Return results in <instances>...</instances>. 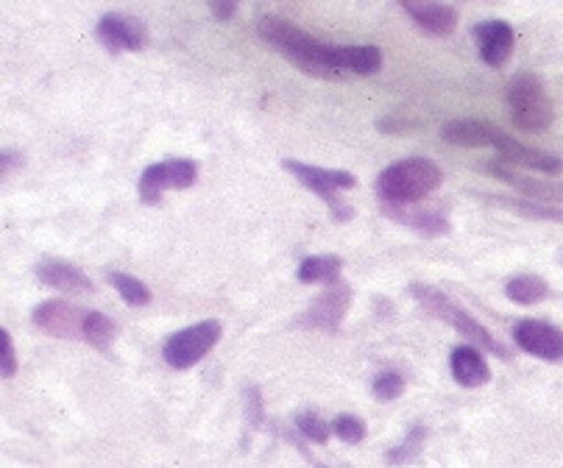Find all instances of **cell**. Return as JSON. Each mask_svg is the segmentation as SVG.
I'll return each mask as SVG.
<instances>
[{
    "label": "cell",
    "mask_w": 563,
    "mask_h": 468,
    "mask_svg": "<svg viewBox=\"0 0 563 468\" xmlns=\"http://www.w3.org/2000/svg\"><path fill=\"white\" fill-rule=\"evenodd\" d=\"M0 341H3V377L12 379L18 374V355H14V343L9 332H0Z\"/></svg>",
    "instance_id": "cell-30"
},
{
    "label": "cell",
    "mask_w": 563,
    "mask_h": 468,
    "mask_svg": "<svg viewBox=\"0 0 563 468\" xmlns=\"http://www.w3.org/2000/svg\"><path fill=\"white\" fill-rule=\"evenodd\" d=\"M210 12L216 14L221 23H227V20H232V14L238 12V7H234V3H210Z\"/></svg>",
    "instance_id": "cell-31"
},
{
    "label": "cell",
    "mask_w": 563,
    "mask_h": 468,
    "mask_svg": "<svg viewBox=\"0 0 563 468\" xmlns=\"http://www.w3.org/2000/svg\"><path fill=\"white\" fill-rule=\"evenodd\" d=\"M505 296H508L514 304H541V301L550 296V285L544 282L541 277H533V274H521V277L508 279L505 285Z\"/></svg>",
    "instance_id": "cell-20"
},
{
    "label": "cell",
    "mask_w": 563,
    "mask_h": 468,
    "mask_svg": "<svg viewBox=\"0 0 563 468\" xmlns=\"http://www.w3.org/2000/svg\"><path fill=\"white\" fill-rule=\"evenodd\" d=\"M479 43V56L488 67H503L514 54V29L505 20H486L474 29Z\"/></svg>",
    "instance_id": "cell-13"
},
{
    "label": "cell",
    "mask_w": 563,
    "mask_h": 468,
    "mask_svg": "<svg viewBox=\"0 0 563 468\" xmlns=\"http://www.w3.org/2000/svg\"><path fill=\"white\" fill-rule=\"evenodd\" d=\"M401 9L413 18V23L421 31L432 36H446L457 29V9L446 7V3H424V0H401Z\"/></svg>",
    "instance_id": "cell-14"
},
{
    "label": "cell",
    "mask_w": 563,
    "mask_h": 468,
    "mask_svg": "<svg viewBox=\"0 0 563 468\" xmlns=\"http://www.w3.org/2000/svg\"><path fill=\"white\" fill-rule=\"evenodd\" d=\"M444 181V174L432 159L424 156H410L385 168L377 179V196L385 204V210H405V207L416 204V201L427 199L430 192H435Z\"/></svg>",
    "instance_id": "cell-2"
},
{
    "label": "cell",
    "mask_w": 563,
    "mask_h": 468,
    "mask_svg": "<svg viewBox=\"0 0 563 468\" xmlns=\"http://www.w3.org/2000/svg\"><path fill=\"white\" fill-rule=\"evenodd\" d=\"M282 168L288 170L296 181H301L307 190L318 192V196L324 199V204L330 207L332 218H335L338 223H346L349 218L354 215L352 207H346L335 196L338 190H352V187H357V179H354L349 170L318 168V165H305V163H296V159H285V163H282Z\"/></svg>",
    "instance_id": "cell-5"
},
{
    "label": "cell",
    "mask_w": 563,
    "mask_h": 468,
    "mask_svg": "<svg viewBox=\"0 0 563 468\" xmlns=\"http://www.w3.org/2000/svg\"><path fill=\"white\" fill-rule=\"evenodd\" d=\"M444 140L452 145H461V148H497V140L503 137V129L494 126L488 121H452L444 126Z\"/></svg>",
    "instance_id": "cell-16"
},
{
    "label": "cell",
    "mask_w": 563,
    "mask_h": 468,
    "mask_svg": "<svg viewBox=\"0 0 563 468\" xmlns=\"http://www.w3.org/2000/svg\"><path fill=\"white\" fill-rule=\"evenodd\" d=\"M488 174L497 176L499 181H505V185L516 187L519 192H525L530 201H539V204H558V201H563V185H558V181H544V179H528V176L516 174L514 168H508V165L503 163H492L488 165Z\"/></svg>",
    "instance_id": "cell-15"
},
{
    "label": "cell",
    "mask_w": 563,
    "mask_h": 468,
    "mask_svg": "<svg viewBox=\"0 0 563 468\" xmlns=\"http://www.w3.org/2000/svg\"><path fill=\"white\" fill-rule=\"evenodd\" d=\"M109 285L120 293V299L126 301L129 307H145L151 304V290L148 285L134 279L132 274H123V270H109L107 274Z\"/></svg>",
    "instance_id": "cell-22"
},
{
    "label": "cell",
    "mask_w": 563,
    "mask_h": 468,
    "mask_svg": "<svg viewBox=\"0 0 563 468\" xmlns=\"http://www.w3.org/2000/svg\"><path fill=\"white\" fill-rule=\"evenodd\" d=\"M349 304H352V288L346 282H335L312 301L310 310L305 312L301 326L307 330H321V332H335L338 326L346 319Z\"/></svg>",
    "instance_id": "cell-10"
},
{
    "label": "cell",
    "mask_w": 563,
    "mask_h": 468,
    "mask_svg": "<svg viewBox=\"0 0 563 468\" xmlns=\"http://www.w3.org/2000/svg\"><path fill=\"white\" fill-rule=\"evenodd\" d=\"M0 163H3V176H7L9 170H12L18 163H23V159H18L14 151H3V154H0Z\"/></svg>",
    "instance_id": "cell-33"
},
{
    "label": "cell",
    "mask_w": 563,
    "mask_h": 468,
    "mask_svg": "<svg viewBox=\"0 0 563 468\" xmlns=\"http://www.w3.org/2000/svg\"><path fill=\"white\" fill-rule=\"evenodd\" d=\"M514 341L521 352L539 357V360L558 363L563 360V332L547 321H519L514 330Z\"/></svg>",
    "instance_id": "cell-11"
},
{
    "label": "cell",
    "mask_w": 563,
    "mask_h": 468,
    "mask_svg": "<svg viewBox=\"0 0 563 468\" xmlns=\"http://www.w3.org/2000/svg\"><path fill=\"white\" fill-rule=\"evenodd\" d=\"M249 399H252V402H249V408H252L254 424H260V421H263V402H260V390L257 388L249 390Z\"/></svg>",
    "instance_id": "cell-32"
},
{
    "label": "cell",
    "mask_w": 563,
    "mask_h": 468,
    "mask_svg": "<svg viewBox=\"0 0 563 468\" xmlns=\"http://www.w3.org/2000/svg\"><path fill=\"white\" fill-rule=\"evenodd\" d=\"M341 268L343 259L338 254H318V257L305 259L296 270V277H299L301 285H335L341 282Z\"/></svg>",
    "instance_id": "cell-19"
},
{
    "label": "cell",
    "mask_w": 563,
    "mask_h": 468,
    "mask_svg": "<svg viewBox=\"0 0 563 468\" xmlns=\"http://www.w3.org/2000/svg\"><path fill=\"white\" fill-rule=\"evenodd\" d=\"M221 335L223 330L218 321H201V324L187 326V330L176 332V335H170L165 341V363L170 368H176V371H187V368L198 366V363L210 355L212 348L218 346V341H221Z\"/></svg>",
    "instance_id": "cell-6"
},
{
    "label": "cell",
    "mask_w": 563,
    "mask_h": 468,
    "mask_svg": "<svg viewBox=\"0 0 563 468\" xmlns=\"http://www.w3.org/2000/svg\"><path fill=\"white\" fill-rule=\"evenodd\" d=\"M257 34L263 43L279 51L285 59L294 62L299 70L316 78H341L343 73V45L321 43L305 29L276 14H265L257 20Z\"/></svg>",
    "instance_id": "cell-1"
},
{
    "label": "cell",
    "mask_w": 563,
    "mask_h": 468,
    "mask_svg": "<svg viewBox=\"0 0 563 468\" xmlns=\"http://www.w3.org/2000/svg\"><path fill=\"white\" fill-rule=\"evenodd\" d=\"M343 70L374 76L383 70V51L377 45H343Z\"/></svg>",
    "instance_id": "cell-21"
},
{
    "label": "cell",
    "mask_w": 563,
    "mask_h": 468,
    "mask_svg": "<svg viewBox=\"0 0 563 468\" xmlns=\"http://www.w3.org/2000/svg\"><path fill=\"white\" fill-rule=\"evenodd\" d=\"M450 368L461 388H483L492 379V368H488L486 357L479 355V348L472 346V343L452 348Z\"/></svg>",
    "instance_id": "cell-17"
},
{
    "label": "cell",
    "mask_w": 563,
    "mask_h": 468,
    "mask_svg": "<svg viewBox=\"0 0 563 468\" xmlns=\"http://www.w3.org/2000/svg\"><path fill=\"white\" fill-rule=\"evenodd\" d=\"M85 341L90 343L92 348L98 352H109L114 341V324L98 310H87V321H85Z\"/></svg>",
    "instance_id": "cell-23"
},
{
    "label": "cell",
    "mask_w": 563,
    "mask_h": 468,
    "mask_svg": "<svg viewBox=\"0 0 563 468\" xmlns=\"http://www.w3.org/2000/svg\"><path fill=\"white\" fill-rule=\"evenodd\" d=\"M296 426H299V433L307 441H312V444H327L330 441L332 424H324L318 413H299L296 415Z\"/></svg>",
    "instance_id": "cell-27"
},
{
    "label": "cell",
    "mask_w": 563,
    "mask_h": 468,
    "mask_svg": "<svg viewBox=\"0 0 563 468\" xmlns=\"http://www.w3.org/2000/svg\"><path fill=\"white\" fill-rule=\"evenodd\" d=\"M497 151L505 163L521 165V168H530L536 170V174L558 176L563 170V163L555 154H544V151L528 148V145H521L519 140H514V134L508 132H503V137L497 140Z\"/></svg>",
    "instance_id": "cell-12"
},
{
    "label": "cell",
    "mask_w": 563,
    "mask_h": 468,
    "mask_svg": "<svg viewBox=\"0 0 563 468\" xmlns=\"http://www.w3.org/2000/svg\"><path fill=\"white\" fill-rule=\"evenodd\" d=\"M96 36L109 54H120V51H143L145 43H148V31H145L143 20L123 12L103 14V18L98 20Z\"/></svg>",
    "instance_id": "cell-8"
},
{
    "label": "cell",
    "mask_w": 563,
    "mask_h": 468,
    "mask_svg": "<svg viewBox=\"0 0 563 468\" xmlns=\"http://www.w3.org/2000/svg\"><path fill=\"white\" fill-rule=\"evenodd\" d=\"M388 215H394L399 223H408V226L419 229V232L424 234L450 232V221H446L441 212H413V215H410V212L399 210V212H388Z\"/></svg>",
    "instance_id": "cell-25"
},
{
    "label": "cell",
    "mask_w": 563,
    "mask_h": 468,
    "mask_svg": "<svg viewBox=\"0 0 563 468\" xmlns=\"http://www.w3.org/2000/svg\"><path fill=\"white\" fill-rule=\"evenodd\" d=\"M372 390L379 402H394V399H399L405 393V377L394 371H383L374 377Z\"/></svg>",
    "instance_id": "cell-29"
},
{
    "label": "cell",
    "mask_w": 563,
    "mask_h": 468,
    "mask_svg": "<svg viewBox=\"0 0 563 468\" xmlns=\"http://www.w3.org/2000/svg\"><path fill=\"white\" fill-rule=\"evenodd\" d=\"M36 277L48 288L65 290V293H92V282L85 270L70 263H59V259H45L36 265Z\"/></svg>",
    "instance_id": "cell-18"
},
{
    "label": "cell",
    "mask_w": 563,
    "mask_h": 468,
    "mask_svg": "<svg viewBox=\"0 0 563 468\" xmlns=\"http://www.w3.org/2000/svg\"><path fill=\"white\" fill-rule=\"evenodd\" d=\"M497 204H505L510 207V210L521 212V215L528 218H544V221H563V210L561 207H547V204H539V201H508V199H494Z\"/></svg>",
    "instance_id": "cell-28"
},
{
    "label": "cell",
    "mask_w": 563,
    "mask_h": 468,
    "mask_svg": "<svg viewBox=\"0 0 563 468\" xmlns=\"http://www.w3.org/2000/svg\"><path fill=\"white\" fill-rule=\"evenodd\" d=\"M198 179V165L192 159H165L151 168L143 170L140 176V201L148 207L159 204L165 190H187L196 185Z\"/></svg>",
    "instance_id": "cell-7"
},
{
    "label": "cell",
    "mask_w": 563,
    "mask_h": 468,
    "mask_svg": "<svg viewBox=\"0 0 563 468\" xmlns=\"http://www.w3.org/2000/svg\"><path fill=\"white\" fill-rule=\"evenodd\" d=\"M305 455H307V452H305ZM307 457H310V455H307ZM310 460H312V457H310ZM312 466H316V468H330V466H324V463H318V460H312Z\"/></svg>",
    "instance_id": "cell-34"
},
{
    "label": "cell",
    "mask_w": 563,
    "mask_h": 468,
    "mask_svg": "<svg viewBox=\"0 0 563 468\" xmlns=\"http://www.w3.org/2000/svg\"><path fill=\"white\" fill-rule=\"evenodd\" d=\"M410 296H413L416 301H419L421 307H424L430 315H435L438 321H444V324H450L452 330L461 332L463 337H466L472 346H479V348H486V352H494L497 357H503V360H510L508 355V348L503 346V343L497 341V337L492 335V332L486 330V326L479 324L477 319H472L466 310H463L457 301H452L450 296L441 293V290L430 288V285H410Z\"/></svg>",
    "instance_id": "cell-3"
},
{
    "label": "cell",
    "mask_w": 563,
    "mask_h": 468,
    "mask_svg": "<svg viewBox=\"0 0 563 468\" xmlns=\"http://www.w3.org/2000/svg\"><path fill=\"white\" fill-rule=\"evenodd\" d=\"M332 433H335L343 444H360V441L366 438L368 430H366V421L363 419L343 413L332 421Z\"/></svg>",
    "instance_id": "cell-26"
},
{
    "label": "cell",
    "mask_w": 563,
    "mask_h": 468,
    "mask_svg": "<svg viewBox=\"0 0 563 468\" xmlns=\"http://www.w3.org/2000/svg\"><path fill=\"white\" fill-rule=\"evenodd\" d=\"M31 321H34L36 330H43L45 335L85 337L87 310L70 304V301L51 299V301H43L40 307H34V312H31Z\"/></svg>",
    "instance_id": "cell-9"
},
{
    "label": "cell",
    "mask_w": 563,
    "mask_h": 468,
    "mask_svg": "<svg viewBox=\"0 0 563 468\" xmlns=\"http://www.w3.org/2000/svg\"><path fill=\"white\" fill-rule=\"evenodd\" d=\"M508 109L516 126L521 132L539 134L547 132L555 121V109H552L550 92L544 81L533 73H521L508 85Z\"/></svg>",
    "instance_id": "cell-4"
},
{
    "label": "cell",
    "mask_w": 563,
    "mask_h": 468,
    "mask_svg": "<svg viewBox=\"0 0 563 468\" xmlns=\"http://www.w3.org/2000/svg\"><path fill=\"white\" fill-rule=\"evenodd\" d=\"M424 441H427V426L424 424H416L405 441L399 446L388 452V463L390 466H408V463L419 460L421 449H424Z\"/></svg>",
    "instance_id": "cell-24"
}]
</instances>
